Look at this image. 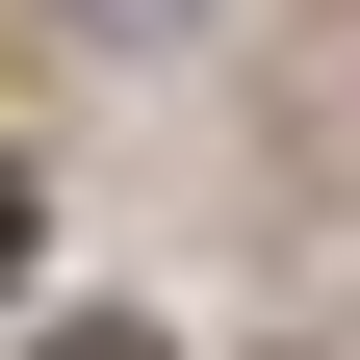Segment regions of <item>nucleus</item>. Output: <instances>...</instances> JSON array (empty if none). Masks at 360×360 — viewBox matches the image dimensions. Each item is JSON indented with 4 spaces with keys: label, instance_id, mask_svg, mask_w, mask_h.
Returning a JSON list of instances; mask_svg holds the SVG:
<instances>
[{
    "label": "nucleus",
    "instance_id": "nucleus-1",
    "mask_svg": "<svg viewBox=\"0 0 360 360\" xmlns=\"http://www.w3.org/2000/svg\"><path fill=\"white\" fill-rule=\"evenodd\" d=\"M52 360H155V335H129V309H77V335H52Z\"/></svg>",
    "mask_w": 360,
    "mask_h": 360
},
{
    "label": "nucleus",
    "instance_id": "nucleus-2",
    "mask_svg": "<svg viewBox=\"0 0 360 360\" xmlns=\"http://www.w3.org/2000/svg\"><path fill=\"white\" fill-rule=\"evenodd\" d=\"M0 283H26V180H0Z\"/></svg>",
    "mask_w": 360,
    "mask_h": 360
},
{
    "label": "nucleus",
    "instance_id": "nucleus-3",
    "mask_svg": "<svg viewBox=\"0 0 360 360\" xmlns=\"http://www.w3.org/2000/svg\"><path fill=\"white\" fill-rule=\"evenodd\" d=\"M103 26H180V0H103Z\"/></svg>",
    "mask_w": 360,
    "mask_h": 360
}]
</instances>
